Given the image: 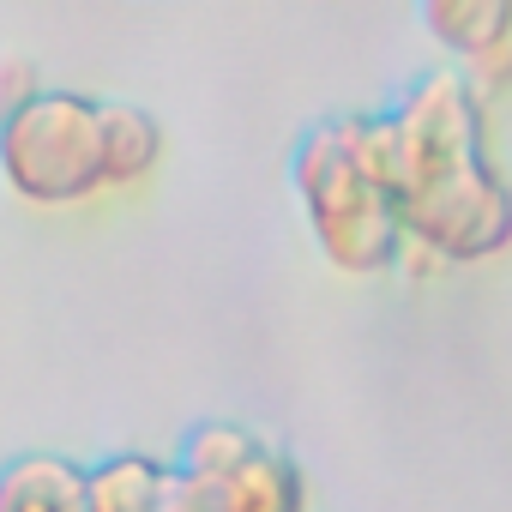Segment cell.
<instances>
[{
	"label": "cell",
	"mask_w": 512,
	"mask_h": 512,
	"mask_svg": "<svg viewBox=\"0 0 512 512\" xmlns=\"http://www.w3.org/2000/svg\"><path fill=\"white\" fill-rule=\"evenodd\" d=\"M296 193L320 247L350 272H374L398 253V157L392 127L344 115L296 145Z\"/></svg>",
	"instance_id": "cell-1"
},
{
	"label": "cell",
	"mask_w": 512,
	"mask_h": 512,
	"mask_svg": "<svg viewBox=\"0 0 512 512\" xmlns=\"http://www.w3.org/2000/svg\"><path fill=\"white\" fill-rule=\"evenodd\" d=\"M0 181L25 205H79L103 193V97L43 85L0 121Z\"/></svg>",
	"instance_id": "cell-2"
},
{
	"label": "cell",
	"mask_w": 512,
	"mask_h": 512,
	"mask_svg": "<svg viewBox=\"0 0 512 512\" xmlns=\"http://www.w3.org/2000/svg\"><path fill=\"white\" fill-rule=\"evenodd\" d=\"M302 470L272 452V446H253L235 470H223L217 482H187L175 476V500L169 512H302Z\"/></svg>",
	"instance_id": "cell-3"
},
{
	"label": "cell",
	"mask_w": 512,
	"mask_h": 512,
	"mask_svg": "<svg viewBox=\"0 0 512 512\" xmlns=\"http://www.w3.org/2000/svg\"><path fill=\"white\" fill-rule=\"evenodd\" d=\"M175 470L151 452H109L79 470V512H169Z\"/></svg>",
	"instance_id": "cell-4"
},
{
	"label": "cell",
	"mask_w": 512,
	"mask_h": 512,
	"mask_svg": "<svg viewBox=\"0 0 512 512\" xmlns=\"http://www.w3.org/2000/svg\"><path fill=\"white\" fill-rule=\"evenodd\" d=\"M79 470L61 452H25L0 464V512H79Z\"/></svg>",
	"instance_id": "cell-5"
},
{
	"label": "cell",
	"mask_w": 512,
	"mask_h": 512,
	"mask_svg": "<svg viewBox=\"0 0 512 512\" xmlns=\"http://www.w3.org/2000/svg\"><path fill=\"white\" fill-rule=\"evenodd\" d=\"M163 163V121L139 103H103V181L133 187Z\"/></svg>",
	"instance_id": "cell-6"
},
{
	"label": "cell",
	"mask_w": 512,
	"mask_h": 512,
	"mask_svg": "<svg viewBox=\"0 0 512 512\" xmlns=\"http://www.w3.org/2000/svg\"><path fill=\"white\" fill-rule=\"evenodd\" d=\"M253 446H260V440H253L247 428H235V422H199L187 440H181V452H175V476H187V482H217L223 470H235Z\"/></svg>",
	"instance_id": "cell-7"
},
{
	"label": "cell",
	"mask_w": 512,
	"mask_h": 512,
	"mask_svg": "<svg viewBox=\"0 0 512 512\" xmlns=\"http://www.w3.org/2000/svg\"><path fill=\"white\" fill-rule=\"evenodd\" d=\"M422 25L458 55H494L512 43V7H422Z\"/></svg>",
	"instance_id": "cell-8"
},
{
	"label": "cell",
	"mask_w": 512,
	"mask_h": 512,
	"mask_svg": "<svg viewBox=\"0 0 512 512\" xmlns=\"http://www.w3.org/2000/svg\"><path fill=\"white\" fill-rule=\"evenodd\" d=\"M37 91H43V73H37L31 55H0V121L13 109H25Z\"/></svg>",
	"instance_id": "cell-9"
}]
</instances>
